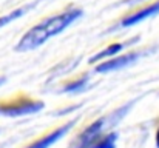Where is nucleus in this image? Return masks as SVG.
<instances>
[{
	"instance_id": "nucleus-1",
	"label": "nucleus",
	"mask_w": 159,
	"mask_h": 148,
	"mask_svg": "<svg viewBox=\"0 0 159 148\" xmlns=\"http://www.w3.org/2000/svg\"><path fill=\"white\" fill-rule=\"evenodd\" d=\"M82 16V9L79 8H73L68 11H63L57 16L48 17L43 22L37 23L36 26H33L17 43L16 49L17 51H33V49L39 48L40 45H43L48 39H51L54 36L60 34L65 28H68L74 20H77Z\"/></svg>"
},
{
	"instance_id": "nucleus-2",
	"label": "nucleus",
	"mask_w": 159,
	"mask_h": 148,
	"mask_svg": "<svg viewBox=\"0 0 159 148\" xmlns=\"http://www.w3.org/2000/svg\"><path fill=\"white\" fill-rule=\"evenodd\" d=\"M43 108V103L39 100H33L30 97L22 99H9L6 102H0V114L5 116H23L33 114Z\"/></svg>"
},
{
	"instance_id": "nucleus-3",
	"label": "nucleus",
	"mask_w": 159,
	"mask_h": 148,
	"mask_svg": "<svg viewBox=\"0 0 159 148\" xmlns=\"http://www.w3.org/2000/svg\"><path fill=\"white\" fill-rule=\"evenodd\" d=\"M158 12H159V0H156V2L147 5L145 8H141V9L128 14L127 17H124L122 22H120V25L122 26H131V25H136V23H139V22H142V20H145V19L158 14Z\"/></svg>"
},
{
	"instance_id": "nucleus-4",
	"label": "nucleus",
	"mask_w": 159,
	"mask_h": 148,
	"mask_svg": "<svg viewBox=\"0 0 159 148\" xmlns=\"http://www.w3.org/2000/svg\"><path fill=\"white\" fill-rule=\"evenodd\" d=\"M138 57H139L138 52H128V54H125V56L110 59V60H107V62H102L101 65H98V66H96V71H98V73H108V71L120 70V68L130 65L131 62H134Z\"/></svg>"
},
{
	"instance_id": "nucleus-5",
	"label": "nucleus",
	"mask_w": 159,
	"mask_h": 148,
	"mask_svg": "<svg viewBox=\"0 0 159 148\" xmlns=\"http://www.w3.org/2000/svg\"><path fill=\"white\" fill-rule=\"evenodd\" d=\"M71 127H73V122H68V123H65L63 127H59V128H56L54 131L51 133H48L47 136H43L42 139H39V141H36L34 144H31L30 147L26 148H50L51 145H54L60 137H63L70 130H71Z\"/></svg>"
},
{
	"instance_id": "nucleus-6",
	"label": "nucleus",
	"mask_w": 159,
	"mask_h": 148,
	"mask_svg": "<svg viewBox=\"0 0 159 148\" xmlns=\"http://www.w3.org/2000/svg\"><path fill=\"white\" fill-rule=\"evenodd\" d=\"M104 128V120H96L94 123H91L79 137L77 144L79 148H90L99 137H101V131Z\"/></svg>"
},
{
	"instance_id": "nucleus-7",
	"label": "nucleus",
	"mask_w": 159,
	"mask_h": 148,
	"mask_svg": "<svg viewBox=\"0 0 159 148\" xmlns=\"http://www.w3.org/2000/svg\"><path fill=\"white\" fill-rule=\"evenodd\" d=\"M124 47H125L124 43H113V45L107 47L104 51H99L96 56H93V57H91V62H98V60H102V59H105V57H111V56L117 54Z\"/></svg>"
},
{
	"instance_id": "nucleus-8",
	"label": "nucleus",
	"mask_w": 159,
	"mask_h": 148,
	"mask_svg": "<svg viewBox=\"0 0 159 148\" xmlns=\"http://www.w3.org/2000/svg\"><path fill=\"white\" fill-rule=\"evenodd\" d=\"M30 8H31V6H23V8H20V9H16V11H12V12H9V14H6V16L0 17V28H2V26H5V25H8L9 22H12V20L19 19L20 16H23Z\"/></svg>"
},
{
	"instance_id": "nucleus-9",
	"label": "nucleus",
	"mask_w": 159,
	"mask_h": 148,
	"mask_svg": "<svg viewBox=\"0 0 159 148\" xmlns=\"http://www.w3.org/2000/svg\"><path fill=\"white\" fill-rule=\"evenodd\" d=\"M116 144V134H107L104 137H99L90 148H114Z\"/></svg>"
},
{
	"instance_id": "nucleus-10",
	"label": "nucleus",
	"mask_w": 159,
	"mask_h": 148,
	"mask_svg": "<svg viewBox=\"0 0 159 148\" xmlns=\"http://www.w3.org/2000/svg\"><path fill=\"white\" fill-rule=\"evenodd\" d=\"M85 80H87V79L84 77V79H80V80H77L76 83H71V85H68V87H66L65 90H66V91H73V90H76L77 87H80V85H84V83H85Z\"/></svg>"
},
{
	"instance_id": "nucleus-11",
	"label": "nucleus",
	"mask_w": 159,
	"mask_h": 148,
	"mask_svg": "<svg viewBox=\"0 0 159 148\" xmlns=\"http://www.w3.org/2000/svg\"><path fill=\"white\" fill-rule=\"evenodd\" d=\"M156 147L159 148V128H158V131H156Z\"/></svg>"
},
{
	"instance_id": "nucleus-12",
	"label": "nucleus",
	"mask_w": 159,
	"mask_h": 148,
	"mask_svg": "<svg viewBox=\"0 0 159 148\" xmlns=\"http://www.w3.org/2000/svg\"><path fill=\"white\" fill-rule=\"evenodd\" d=\"M128 3H133V2H141V0H127Z\"/></svg>"
}]
</instances>
